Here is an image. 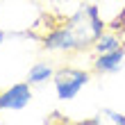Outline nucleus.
<instances>
[{"instance_id": "1", "label": "nucleus", "mask_w": 125, "mask_h": 125, "mask_svg": "<svg viewBox=\"0 0 125 125\" xmlns=\"http://www.w3.org/2000/svg\"><path fill=\"white\" fill-rule=\"evenodd\" d=\"M91 80V71L84 68H75V66H62L55 71V93L59 100H73L75 95L89 84Z\"/></svg>"}, {"instance_id": "2", "label": "nucleus", "mask_w": 125, "mask_h": 125, "mask_svg": "<svg viewBox=\"0 0 125 125\" xmlns=\"http://www.w3.org/2000/svg\"><path fill=\"white\" fill-rule=\"evenodd\" d=\"M32 100V84L30 82H18V84H11L9 89H5L0 93V102H2L5 109L9 112H21L30 105Z\"/></svg>"}, {"instance_id": "3", "label": "nucleus", "mask_w": 125, "mask_h": 125, "mask_svg": "<svg viewBox=\"0 0 125 125\" xmlns=\"http://www.w3.org/2000/svg\"><path fill=\"white\" fill-rule=\"evenodd\" d=\"M125 64V46L121 50H114V52H105V55H98L91 64V71L98 73V75H109V73H116L121 71Z\"/></svg>"}, {"instance_id": "4", "label": "nucleus", "mask_w": 125, "mask_h": 125, "mask_svg": "<svg viewBox=\"0 0 125 125\" xmlns=\"http://www.w3.org/2000/svg\"><path fill=\"white\" fill-rule=\"evenodd\" d=\"M125 46V41H123V34L121 32H116V30H112V32H102L98 39H95V43H93V50L98 55H105V52H114V50H121Z\"/></svg>"}, {"instance_id": "5", "label": "nucleus", "mask_w": 125, "mask_h": 125, "mask_svg": "<svg viewBox=\"0 0 125 125\" xmlns=\"http://www.w3.org/2000/svg\"><path fill=\"white\" fill-rule=\"evenodd\" d=\"M82 125H125V114L121 112H114V109H100L93 118L84 121Z\"/></svg>"}, {"instance_id": "6", "label": "nucleus", "mask_w": 125, "mask_h": 125, "mask_svg": "<svg viewBox=\"0 0 125 125\" xmlns=\"http://www.w3.org/2000/svg\"><path fill=\"white\" fill-rule=\"evenodd\" d=\"M52 77H55V68L50 64H46V62H36L30 68V73H27V82L32 86L34 84H43V82H48V80H52Z\"/></svg>"}, {"instance_id": "7", "label": "nucleus", "mask_w": 125, "mask_h": 125, "mask_svg": "<svg viewBox=\"0 0 125 125\" xmlns=\"http://www.w3.org/2000/svg\"><path fill=\"white\" fill-rule=\"evenodd\" d=\"M109 27H112V30H116V32H121V34H125V9L112 21V25H109Z\"/></svg>"}, {"instance_id": "8", "label": "nucleus", "mask_w": 125, "mask_h": 125, "mask_svg": "<svg viewBox=\"0 0 125 125\" xmlns=\"http://www.w3.org/2000/svg\"><path fill=\"white\" fill-rule=\"evenodd\" d=\"M57 125H82V123H68V121H57Z\"/></svg>"}, {"instance_id": "9", "label": "nucleus", "mask_w": 125, "mask_h": 125, "mask_svg": "<svg viewBox=\"0 0 125 125\" xmlns=\"http://www.w3.org/2000/svg\"><path fill=\"white\" fill-rule=\"evenodd\" d=\"M5 43V32H0V46Z\"/></svg>"}, {"instance_id": "10", "label": "nucleus", "mask_w": 125, "mask_h": 125, "mask_svg": "<svg viewBox=\"0 0 125 125\" xmlns=\"http://www.w3.org/2000/svg\"><path fill=\"white\" fill-rule=\"evenodd\" d=\"M2 109H5V107H2V102H0V114H2Z\"/></svg>"}, {"instance_id": "11", "label": "nucleus", "mask_w": 125, "mask_h": 125, "mask_svg": "<svg viewBox=\"0 0 125 125\" xmlns=\"http://www.w3.org/2000/svg\"><path fill=\"white\" fill-rule=\"evenodd\" d=\"M89 2H100V0H89Z\"/></svg>"}]
</instances>
